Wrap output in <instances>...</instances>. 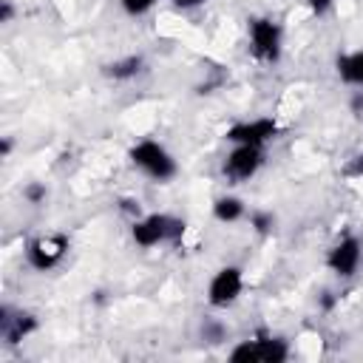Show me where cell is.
Returning a JSON list of instances; mask_svg holds the SVG:
<instances>
[{"label": "cell", "mask_w": 363, "mask_h": 363, "mask_svg": "<svg viewBox=\"0 0 363 363\" xmlns=\"http://www.w3.org/2000/svg\"><path fill=\"white\" fill-rule=\"evenodd\" d=\"M187 233L184 218L170 216V213H147L136 216L130 227V238L139 247H159V244H179Z\"/></svg>", "instance_id": "6da1fadb"}, {"label": "cell", "mask_w": 363, "mask_h": 363, "mask_svg": "<svg viewBox=\"0 0 363 363\" xmlns=\"http://www.w3.org/2000/svg\"><path fill=\"white\" fill-rule=\"evenodd\" d=\"M128 159L130 164L145 173L150 182H170L176 173H179V164L173 159V153L156 142V139H139L130 150H128Z\"/></svg>", "instance_id": "7a4b0ae2"}, {"label": "cell", "mask_w": 363, "mask_h": 363, "mask_svg": "<svg viewBox=\"0 0 363 363\" xmlns=\"http://www.w3.org/2000/svg\"><path fill=\"white\" fill-rule=\"evenodd\" d=\"M233 363H284L289 360V343L269 332H258L250 340H241L230 352Z\"/></svg>", "instance_id": "3957f363"}, {"label": "cell", "mask_w": 363, "mask_h": 363, "mask_svg": "<svg viewBox=\"0 0 363 363\" xmlns=\"http://www.w3.org/2000/svg\"><path fill=\"white\" fill-rule=\"evenodd\" d=\"M250 51L261 62H278L284 51V28L272 17H252L247 26Z\"/></svg>", "instance_id": "277c9868"}, {"label": "cell", "mask_w": 363, "mask_h": 363, "mask_svg": "<svg viewBox=\"0 0 363 363\" xmlns=\"http://www.w3.org/2000/svg\"><path fill=\"white\" fill-rule=\"evenodd\" d=\"M241 292H244V269L235 264H227L213 272L207 284V303L213 309H227L241 298Z\"/></svg>", "instance_id": "5b68a950"}, {"label": "cell", "mask_w": 363, "mask_h": 363, "mask_svg": "<svg viewBox=\"0 0 363 363\" xmlns=\"http://www.w3.org/2000/svg\"><path fill=\"white\" fill-rule=\"evenodd\" d=\"M65 252H68V238L62 233H45V235H37L26 244V261L37 272L54 269L65 258Z\"/></svg>", "instance_id": "8992f818"}, {"label": "cell", "mask_w": 363, "mask_h": 363, "mask_svg": "<svg viewBox=\"0 0 363 363\" xmlns=\"http://www.w3.org/2000/svg\"><path fill=\"white\" fill-rule=\"evenodd\" d=\"M264 164V147H255V145H233V150L224 156L221 162V173L230 179V182H247L252 179Z\"/></svg>", "instance_id": "52a82bcc"}, {"label": "cell", "mask_w": 363, "mask_h": 363, "mask_svg": "<svg viewBox=\"0 0 363 363\" xmlns=\"http://www.w3.org/2000/svg\"><path fill=\"white\" fill-rule=\"evenodd\" d=\"M363 261V241L357 235H343L337 238L329 252H326V267L337 275V278H352L360 269Z\"/></svg>", "instance_id": "ba28073f"}, {"label": "cell", "mask_w": 363, "mask_h": 363, "mask_svg": "<svg viewBox=\"0 0 363 363\" xmlns=\"http://www.w3.org/2000/svg\"><path fill=\"white\" fill-rule=\"evenodd\" d=\"M227 142L233 145H255L264 147L278 136V122L272 116H255L247 122H235L233 128H227Z\"/></svg>", "instance_id": "9c48e42d"}, {"label": "cell", "mask_w": 363, "mask_h": 363, "mask_svg": "<svg viewBox=\"0 0 363 363\" xmlns=\"http://www.w3.org/2000/svg\"><path fill=\"white\" fill-rule=\"evenodd\" d=\"M37 329V318L31 312H17L14 318H9V309H3V318H0V332L9 343H20L23 337H28L31 332Z\"/></svg>", "instance_id": "30bf717a"}, {"label": "cell", "mask_w": 363, "mask_h": 363, "mask_svg": "<svg viewBox=\"0 0 363 363\" xmlns=\"http://www.w3.org/2000/svg\"><path fill=\"white\" fill-rule=\"evenodd\" d=\"M335 71H337L340 82L363 91V48H354V51L340 54L337 62H335Z\"/></svg>", "instance_id": "8fae6325"}, {"label": "cell", "mask_w": 363, "mask_h": 363, "mask_svg": "<svg viewBox=\"0 0 363 363\" xmlns=\"http://www.w3.org/2000/svg\"><path fill=\"white\" fill-rule=\"evenodd\" d=\"M142 68H145V57L128 54V57H119V60L108 62V65L102 68V74H105L108 79H113V82H128V79H136V77L142 74Z\"/></svg>", "instance_id": "7c38bea8"}, {"label": "cell", "mask_w": 363, "mask_h": 363, "mask_svg": "<svg viewBox=\"0 0 363 363\" xmlns=\"http://www.w3.org/2000/svg\"><path fill=\"white\" fill-rule=\"evenodd\" d=\"M247 216V204L238 196H218L213 201V218L221 224H235Z\"/></svg>", "instance_id": "4fadbf2b"}, {"label": "cell", "mask_w": 363, "mask_h": 363, "mask_svg": "<svg viewBox=\"0 0 363 363\" xmlns=\"http://www.w3.org/2000/svg\"><path fill=\"white\" fill-rule=\"evenodd\" d=\"M119 6H122L125 14H130V17H142V14H147V11L156 6V0H119Z\"/></svg>", "instance_id": "5bb4252c"}, {"label": "cell", "mask_w": 363, "mask_h": 363, "mask_svg": "<svg viewBox=\"0 0 363 363\" xmlns=\"http://www.w3.org/2000/svg\"><path fill=\"white\" fill-rule=\"evenodd\" d=\"M23 196H26V201H28V204H43V201H45V196H48V190H45V184L31 182V184H26V187H23Z\"/></svg>", "instance_id": "9a60e30c"}, {"label": "cell", "mask_w": 363, "mask_h": 363, "mask_svg": "<svg viewBox=\"0 0 363 363\" xmlns=\"http://www.w3.org/2000/svg\"><path fill=\"white\" fill-rule=\"evenodd\" d=\"M250 224L255 227V233H269V230H272V224H275V218H272V213L255 210V213H250Z\"/></svg>", "instance_id": "2e32d148"}, {"label": "cell", "mask_w": 363, "mask_h": 363, "mask_svg": "<svg viewBox=\"0 0 363 363\" xmlns=\"http://www.w3.org/2000/svg\"><path fill=\"white\" fill-rule=\"evenodd\" d=\"M224 326L221 323H216V320H204L201 323V337L204 340H210V343H218V340H224Z\"/></svg>", "instance_id": "e0dca14e"}, {"label": "cell", "mask_w": 363, "mask_h": 363, "mask_svg": "<svg viewBox=\"0 0 363 363\" xmlns=\"http://www.w3.org/2000/svg\"><path fill=\"white\" fill-rule=\"evenodd\" d=\"M343 173H346L349 179H363V153H354V156L346 162Z\"/></svg>", "instance_id": "ac0fdd59"}, {"label": "cell", "mask_w": 363, "mask_h": 363, "mask_svg": "<svg viewBox=\"0 0 363 363\" xmlns=\"http://www.w3.org/2000/svg\"><path fill=\"white\" fill-rule=\"evenodd\" d=\"M306 6H309V11H312V14H318V17H320V14H326V11L335 6V0H306Z\"/></svg>", "instance_id": "d6986e66"}, {"label": "cell", "mask_w": 363, "mask_h": 363, "mask_svg": "<svg viewBox=\"0 0 363 363\" xmlns=\"http://www.w3.org/2000/svg\"><path fill=\"white\" fill-rule=\"evenodd\" d=\"M11 17H14L11 0H0V23H11Z\"/></svg>", "instance_id": "ffe728a7"}, {"label": "cell", "mask_w": 363, "mask_h": 363, "mask_svg": "<svg viewBox=\"0 0 363 363\" xmlns=\"http://www.w3.org/2000/svg\"><path fill=\"white\" fill-rule=\"evenodd\" d=\"M170 3H173L176 9H184V11H187V9H196V6H201L204 0H170Z\"/></svg>", "instance_id": "44dd1931"}, {"label": "cell", "mask_w": 363, "mask_h": 363, "mask_svg": "<svg viewBox=\"0 0 363 363\" xmlns=\"http://www.w3.org/2000/svg\"><path fill=\"white\" fill-rule=\"evenodd\" d=\"M9 150H11V139L6 136V139H3V145H0V156H9Z\"/></svg>", "instance_id": "7402d4cb"}]
</instances>
